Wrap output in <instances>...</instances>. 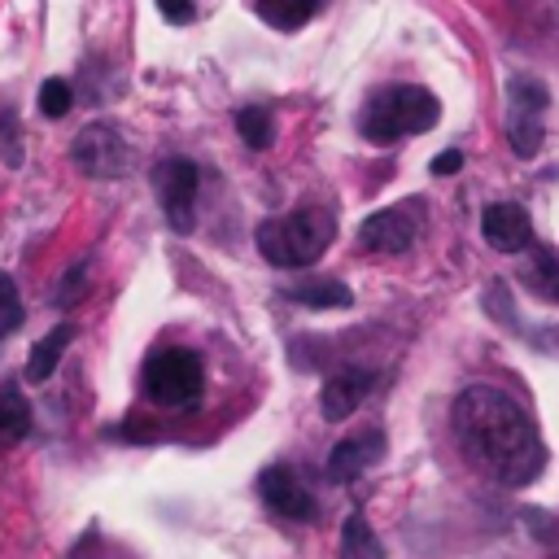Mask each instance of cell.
Instances as JSON below:
<instances>
[{
  "label": "cell",
  "instance_id": "1",
  "mask_svg": "<svg viewBox=\"0 0 559 559\" xmlns=\"http://www.w3.org/2000/svg\"><path fill=\"white\" fill-rule=\"evenodd\" d=\"M463 459L502 489H524L546 467V445L528 411L498 384H467L450 406Z\"/></svg>",
  "mask_w": 559,
  "mask_h": 559
},
{
  "label": "cell",
  "instance_id": "2",
  "mask_svg": "<svg viewBox=\"0 0 559 559\" xmlns=\"http://www.w3.org/2000/svg\"><path fill=\"white\" fill-rule=\"evenodd\" d=\"M437 118H441V105L432 92H424L415 83H389V87H376L371 100L362 105L358 131L371 144H397V140L424 135Z\"/></svg>",
  "mask_w": 559,
  "mask_h": 559
},
{
  "label": "cell",
  "instance_id": "3",
  "mask_svg": "<svg viewBox=\"0 0 559 559\" xmlns=\"http://www.w3.org/2000/svg\"><path fill=\"white\" fill-rule=\"evenodd\" d=\"M332 231H336L332 214L319 205H306V210H293L280 218H262L253 240L271 266H306L332 245Z\"/></svg>",
  "mask_w": 559,
  "mask_h": 559
},
{
  "label": "cell",
  "instance_id": "4",
  "mask_svg": "<svg viewBox=\"0 0 559 559\" xmlns=\"http://www.w3.org/2000/svg\"><path fill=\"white\" fill-rule=\"evenodd\" d=\"M201 384H205L201 358L179 345L153 354L144 367V397L157 406H192L201 397Z\"/></svg>",
  "mask_w": 559,
  "mask_h": 559
},
{
  "label": "cell",
  "instance_id": "5",
  "mask_svg": "<svg viewBox=\"0 0 559 559\" xmlns=\"http://www.w3.org/2000/svg\"><path fill=\"white\" fill-rule=\"evenodd\" d=\"M70 157H74V170H83L87 179H118L131 170V140L122 135L118 122L100 118L70 140Z\"/></svg>",
  "mask_w": 559,
  "mask_h": 559
},
{
  "label": "cell",
  "instance_id": "6",
  "mask_svg": "<svg viewBox=\"0 0 559 559\" xmlns=\"http://www.w3.org/2000/svg\"><path fill=\"white\" fill-rule=\"evenodd\" d=\"M148 183L157 192V205H162L166 223L179 236H188L192 231V214H197V166L188 157H166V162L153 166Z\"/></svg>",
  "mask_w": 559,
  "mask_h": 559
},
{
  "label": "cell",
  "instance_id": "7",
  "mask_svg": "<svg viewBox=\"0 0 559 559\" xmlns=\"http://www.w3.org/2000/svg\"><path fill=\"white\" fill-rule=\"evenodd\" d=\"M480 236H485V245L498 249V253H524V249L533 245V218H528V210L515 205V201H493V205H485V214H480Z\"/></svg>",
  "mask_w": 559,
  "mask_h": 559
},
{
  "label": "cell",
  "instance_id": "8",
  "mask_svg": "<svg viewBox=\"0 0 559 559\" xmlns=\"http://www.w3.org/2000/svg\"><path fill=\"white\" fill-rule=\"evenodd\" d=\"M376 389V376L367 371V367H341V371H332L328 380H323V393H319V411H323V419H349L362 402H367V393Z\"/></svg>",
  "mask_w": 559,
  "mask_h": 559
},
{
  "label": "cell",
  "instance_id": "9",
  "mask_svg": "<svg viewBox=\"0 0 559 559\" xmlns=\"http://www.w3.org/2000/svg\"><path fill=\"white\" fill-rule=\"evenodd\" d=\"M258 493H262V502H266L275 515H284V520H314V498H310V489L297 480V472H288V467H280V463L258 476Z\"/></svg>",
  "mask_w": 559,
  "mask_h": 559
},
{
  "label": "cell",
  "instance_id": "10",
  "mask_svg": "<svg viewBox=\"0 0 559 559\" xmlns=\"http://www.w3.org/2000/svg\"><path fill=\"white\" fill-rule=\"evenodd\" d=\"M384 459V437L376 432V428H367V432H354V437H341L336 445H332V454H328V480H336V485H349L358 472H367L371 463H380Z\"/></svg>",
  "mask_w": 559,
  "mask_h": 559
},
{
  "label": "cell",
  "instance_id": "11",
  "mask_svg": "<svg viewBox=\"0 0 559 559\" xmlns=\"http://www.w3.org/2000/svg\"><path fill=\"white\" fill-rule=\"evenodd\" d=\"M415 240V218L406 210H376L358 223V245L371 253H402Z\"/></svg>",
  "mask_w": 559,
  "mask_h": 559
},
{
  "label": "cell",
  "instance_id": "12",
  "mask_svg": "<svg viewBox=\"0 0 559 559\" xmlns=\"http://www.w3.org/2000/svg\"><path fill=\"white\" fill-rule=\"evenodd\" d=\"M70 341H74V328H70V323H57L48 336H39V341L31 345V354H26V380H31V384H44V380L57 371V362H61V354H66Z\"/></svg>",
  "mask_w": 559,
  "mask_h": 559
},
{
  "label": "cell",
  "instance_id": "13",
  "mask_svg": "<svg viewBox=\"0 0 559 559\" xmlns=\"http://www.w3.org/2000/svg\"><path fill=\"white\" fill-rule=\"evenodd\" d=\"M288 297L306 310H349L354 306V293L341 280H306V284H293Z\"/></svg>",
  "mask_w": 559,
  "mask_h": 559
},
{
  "label": "cell",
  "instance_id": "14",
  "mask_svg": "<svg viewBox=\"0 0 559 559\" xmlns=\"http://www.w3.org/2000/svg\"><path fill=\"white\" fill-rule=\"evenodd\" d=\"M520 280L542 301H559V258H555V249H533L528 262L520 266Z\"/></svg>",
  "mask_w": 559,
  "mask_h": 559
},
{
  "label": "cell",
  "instance_id": "15",
  "mask_svg": "<svg viewBox=\"0 0 559 559\" xmlns=\"http://www.w3.org/2000/svg\"><path fill=\"white\" fill-rule=\"evenodd\" d=\"M31 432V402L17 384H0V445H13Z\"/></svg>",
  "mask_w": 559,
  "mask_h": 559
},
{
  "label": "cell",
  "instance_id": "16",
  "mask_svg": "<svg viewBox=\"0 0 559 559\" xmlns=\"http://www.w3.org/2000/svg\"><path fill=\"white\" fill-rule=\"evenodd\" d=\"M341 559H384V546H380V537L362 511H354L341 524Z\"/></svg>",
  "mask_w": 559,
  "mask_h": 559
},
{
  "label": "cell",
  "instance_id": "17",
  "mask_svg": "<svg viewBox=\"0 0 559 559\" xmlns=\"http://www.w3.org/2000/svg\"><path fill=\"white\" fill-rule=\"evenodd\" d=\"M319 9V0H253V13L275 26V31H297L310 22V13Z\"/></svg>",
  "mask_w": 559,
  "mask_h": 559
},
{
  "label": "cell",
  "instance_id": "18",
  "mask_svg": "<svg viewBox=\"0 0 559 559\" xmlns=\"http://www.w3.org/2000/svg\"><path fill=\"white\" fill-rule=\"evenodd\" d=\"M507 144L515 157H533L542 148V114L507 109Z\"/></svg>",
  "mask_w": 559,
  "mask_h": 559
},
{
  "label": "cell",
  "instance_id": "19",
  "mask_svg": "<svg viewBox=\"0 0 559 559\" xmlns=\"http://www.w3.org/2000/svg\"><path fill=\"white\" fill-rule=\"evenodd\" d=\"M550 105V92L542 79L533 74H511L507 79V109H528V114H546Z\"/></svg>",
  "mask_w": 559,
  "mask_h": 559
},
{
  "label": "cell",
  "instance_id": "20",
  "mask_svg": "<svg viewBox=\"0 0 559 559\" xmlns=\"http://www.w3.org/2000/svg\"><path fill=\"white\" fill-rule=\"evenodd\" d=\"M236 131H240V140H245L249 148H271V140H275L271 114H266L262 105H245V109L236 114Z\"/></svg>",
  "mask_w": 559,
  "mask_h": 559
},
{
  "label": "cell",
  "instance_id": "21",
  "mask_svg": "<svg viewBox=\"0 0 559 559\" xmlns=\"http://www.w3.org/2000/svg\"><path fill=\"white\" fill-rule=\"evenodd\" d=\"M70 105H74V92H70L66 79H44L39 83V114L44 118H66Z\"/></svg>",
  "mask_w": 559,
  "mask_h": 559
},
{
  "label": "cell",
  "instance_id": "22",
  "mask_svg": "<svg viewBox=\"0 0 559 559\" xmlns=\"http://www.w3.org/2000/svg\"><path fill=\"white\" fill-rule=\"evenodd\" d=\"M0 153L9 166L22 162V131H17V109L9 105V96H0Z\"/></svg>",
  "mask_w": 559,
  "mask_h": 559
},
{
  "label": "cell",
  "instance_id": "23",
  "mask_svg": "<svg viewBox=\"0 0 559 559\" xmlns=\"http://www.w3.org/2000/svg\"><path fill=\"white\" fill-rule=\"evenodd\" d=\"M22 323V301H17V284L13 275L0 271V336H9Z\"/></svg>",
  "mask_w": 559,
  "mask_h": 559
},
{
  "label": "cell",
  "instance_id": "24",
  "mask_svg": "<svg viewBox=\"0 0 559 559\" xmlns=\"http://www.w3.org/2000/svg\"><path fill=\"white\" fill-rule=\"evenodd\" d=\"M83 284H87V262H74V266L61 275V284H57V306H74L79 293H83Z\"/></svg>",
  "mask_w": 559,
  "mask_h": 559
},
{
  "label": "cell",
  "instance_id": "25",
  "mask_svg": "<svg viewBox=\"0 0 559 559\" xmlns=\"http://www.w3.org/2000/svg\"><path fill=\"white\" fill-rule=\"evenodd\" d=\"M485 310H489V314H493L498 323H515V306H511V301H502V280H493V284H489Z\"/></svg>",
  "mask_w": 559,
  "mask_h": 559
},
{
  "label": "cell",
  "instance_id": "26",
  "mask_svg": "<svg viewBox=\"0 0 559 559\" xmlns=\"http://www.w3.org/2000/svg\"><path fill=\"white\" fill-rule=\"evenodd\" d=\"M459 166H463V153L459 148H445V153L432 157V175H454Z\"/></svg>",
  "mask_w": 559,
  "mask_h": 559
},
{
  "label": "cell",
  "instance_id": "27",
  "mask_svg": "<svg viewBox=\"0 0 559 559\" xmlns=\"http://www.w3.org/2000/svg\"><path fill=\"white\" fill-rule=\"evenodd\" d=\"M157 9H162L170 22H188V17H192V0H157Z\"/></svg>",
  "mask_w": 559,
  "mask_h": 559
}]
</instances>
